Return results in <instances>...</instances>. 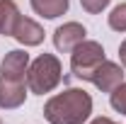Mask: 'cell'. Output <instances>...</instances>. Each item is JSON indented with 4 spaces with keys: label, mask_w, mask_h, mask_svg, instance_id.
<instances>
[{
    "label": "cell",
    "mask_w": 126,
    "mask_h": 124,
    "mask_svg": "<svg viewBox=\"0 0 126 124\" xmlns=\"http://www.w3.org/2000/svg\"><path fill=\"white\" fill-rule=\"evenodd\" d=\"M92 112V97L82 88H68L44 105V117L51 124H82Z\"/></svg>",
    "instance_id": "6da1fadb"
},
{
    "label": "cell",
    "mask_w": 126,
    "mask_h": 124,
    "mask_svg": "<svg viewBox=\"0 0 126 124\" xmlns=\"http://www.w3.org/2000/svg\"><path fill=\"white\" fill-rule=\"evenodd\" d=\"M61 61L53 54H41L27 68V88L34 95H46L61 83Z\"/></svg>",
    "instance_id": "7a4b0ae2"
},
{
    "label": "cell",
    "mask_w": 126,
    "mask_h": 124,
    "mask_svg": "<svg viewBox=\"0 0 126 124\" xmlns=\"http://www.w3.org/2000/svg\"><path fill=\"white\" fill-rule=\"evenodd\" d=\"M70 71L73 76L80 80H90V76L94 73V68L104 61V49L99 41H80L78 46L70 51Z\"/></svg>",
    "instance_id": "3957f363"
},
{
    "label": "cell",
    "mask_w": 126,
    "mask_h": 124,
    "mask_svg": "<svg viewBox=\"0 0 126 124\" xmlns=\"http://www.w3.org/2000/svg\"><path fill=\"white\" fill-rule=\"evenodd\" d=\"M90 83H94L102 93H111L116 85L124 83V71H121L119 63L107 61V59H104V61L94 68V73L90 76Z\"/></svg>",
    "instance_id": "277c9868"
},
{
    "label": "cell",
    "mask_w": 126,
    "mask_h": 124,
    "mask_svg": "<svg viewBox=\"0 0 126 124\" xmlns=\"http://www.w3.org/2000/svg\"><path fill=\"white\" fill-rule=\"evenodd\" d=\"M85 34L87 32H85L82 24H78V22H65V24H61L58 29L53 32V44H56L58 51L70 54L80 41H85Z\"/></svg>",
    "instance_id": "5b68a950"
},
{
    "label": "cell",
    "mask_w": 126,
    "mask_h": 124,
    "mask_svg": "<svg viewBox=\"0 0 126 124\" xmlns=\"http://www.w3.org/2000/svg\"><path fill=\"white\" fill-rule=\"evenodd\" d=\"M27 80H10V78L0 76V107L2 109H15L24 105L27 100Z\"/></svg>",
    "instance_id": "8992f818"
},
{
    "label": "cell",
    "mask_w": 126,
    "mask_h": 124,
    "mask_svg": "<svg viewBox=\"0 0 126 124\" xmlns=\"http://www.w3.org/2000/svg\"><path fill=\"white\" fill-rule=\"evenodd\" d=\"M27 68H29V54L22 49H15L2 59L0 76L10 78V80H27Z\"/></svg>",
    "instance_id": "52a82bcc"
},
{
    "label": "cell",
    "mask_w": 126,
    "mask_h": 124,
    "mask_svg": "<svg viewBox=\"0 0 126 124\" xmlns=\"http://www.w3.org/2000/svg\"><path fill=\"white\" fill-rule=\"evenodd\" d=\"M12 37H15L19 44H24V46H39L44 41V29L34 20L19 15V20H17L15 27H12Z\"/></svg>",
    "instance_id": "ba28073f"
},
{
    "label": "cell",
    "mask_w": 126,
    "mask_h": 124,
    "mask_svg": "<svg viewBox=\"0 0 126 124\" xmlns=\"http://www.w3.org/2000/svg\"><path fill=\"white\" fill-rule=\"evenodd\" d=\"M32 10L46 20H56L68 12V0H32Z\"/></svg>",
    "instance_id": "9c48e42d"
},
{
    "label": "cell",
    "mask_w": 126,
    "mask_h": 124,
    "mask_svg": "<svg viewBox=\"0 0 126 124\" xmlns=\"http://www.w3.org/2000/svg\"><path fill=\"white\" fill-rule=\"evenodd\" d=\"M17 20H19V10H17L15 0H0V34L12 37V27Z\"/></svg>",
    "instance_id": "30bf717a"
},
{
    "label": "cell",
    "mask_w": 126,
    "mask_h": 124,
    "mask_svg": "<svg viewBox=\"0 0 126 124\" xmlns=\"http://www.w3.org/2000/svg\"><path fill=\"white\" fill-rule=\"evenodd\" d=\"M109 27L114 32H126V2L116 5L109 15Z\"/></svg>",
    "instance_id": "8fae6325"
},
{
    "label": "cell",
    "mask_w": 126,
    "mask_h": 124,
    "mask_svg": "<svg viewBox=\"0 0 126 124\" xmlns=\"http://www.w3.org/2000/svg\"><path fill=\"white\" fill-rule=\"evenodd\" d=\"M109 95H111V97H109L111 107L116 109V112H121V114H126V83L116 85V88H114Z\"/></svg>",
    "instance_id": "7c38bea8"
},
{
    "label": "cell",
    "mask_w": 126,
    "mask_h": 124,
    "mask_svg": "<svg viewBox=\"0 0 126 124\" xmlns=\"http://www.w3.org/2000/svg\"><path fill=\"white\" fill-rule=\"evenodd\" d=\"M80 5H82L90 15H99V12L109 5V0H80Z\"/></svg>",
    "instance_id": "4fadbf2b"
},
{
    "label": "cell",
    "mask_w": 126,
    "mask_h": 124,
    "mask_svg": "<svg viewBox=\"0 0 126 124\" xmlns=\"http://www.w3.org/2000/svg\"><path fill=\"white\" fill-rule=\"evenodd\" d=\"M119 59H121V63L126 66V39L121 41V46H119Z\"/></svg>",
    "instance_id": "5bb4252c"
},
{
    "label": "cell",
    "mask_w": 126,
    "mask_h": 124,
    "mask_svg": "<svg viewBox=\"0 0 126 124\" xmlns=\"http://www.w3.org/2000/svg\"><path fill=\"white\" fill-rule=\"evenodd\" d=\"M90 124H116V122H111V119H107V117H97V119H92Z\"/></svg>",
    "instance_id": "9a60e30c"
}]
</instances>
